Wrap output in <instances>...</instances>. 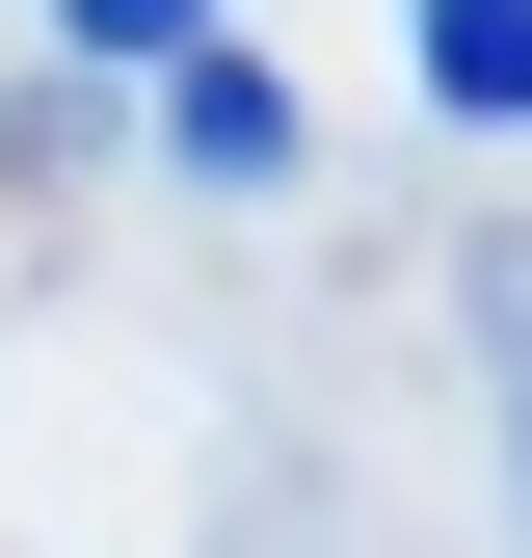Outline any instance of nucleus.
I'll use <instances>...</instances> for the list:
<instances>
[{
	"label": "nucleus",
	"instance_id": "nucleus-1",
	"mask_svg": "<svg viewBox=\"0 0 532 558\" xmlns=\"http://www.w3.org/2000/svg\"><path fill=\"white\" fill-rule=\"evenodd\" d=\"M160 160L186 186H293L319 133H293V53H160Z\"/></svg>",
	"mask_w": 532,
	"mask_h": 558
},
{
	"label": "nucleus",
	"instance_id": "nucleus-2",
	"mask_svg": "<svg viewBox=\"0 0 532 558\" xmlns=\"http://www.w3.org/2000/svg\"><path fill=\"white\" fill-rule=\"evenodd\" d=\"M399 53H426V107L532 133V0H399Z\"/></svg>",
	"mask_w": 532,
	"mask_h": 558
},
{
	"label": "nucleus",
	"instance_id": "nucleus-3",
	"mask_svg": "<svg viewBox=\"0 0 532 558\" xmlns=\"http://www.w3.org/2000/svg\"><path fill=\"white\" fill-rule=\"evenodd\" d=\"M53 53H214V0H27Z\"/></svg>",
	"mask_w": 532,
	"mask_h": 558
},
{
	"label": "nucleus",
	"instance_id": "nucleus-4",
	"mask_svg": "<svg viewBox=\"0 0 532 558\" xmlns=\"http://www.w3.org/2000/svg\"><path fill=\"white\" fill-rule=\"evenodd\" d=\"M480 319H506V345H532V240H506V266H480Z\"/></svg>",
	"mask_w": 532,
	"mask_h": 558
}]
</instances>
